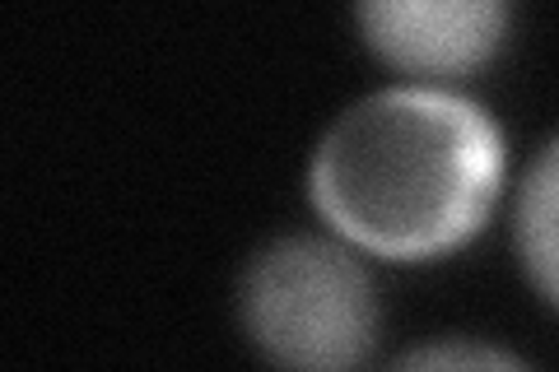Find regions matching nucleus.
I'll list each match as a JSON object with an SVG mask.
<instances>
[{
    "mask_svg": "<svg viewBox=\"0 0 559 372\" xmlns=\"http://www.w3.org/2000/svg\"><path fill=\"white\" fill-rule=\"evenodd\" d=\"M503 177L499 127L443 88H378L322 135L308 168L318 215L388 261H429L480 233Z\"/></svg>",
    "mask_w": 559,
    "mask_h": 372,
    "instance_id": "f257e3e1",
    "label": "nucleus"
},
{
    "mask_svg": "<svg viewBox=\"0 0 559 372\" xmlns=\"http://www.w3.org/2000/svg\"><path fill=\"white\" fill-rule=\"evenodd\" d=\"M242 326L285 368H355L378 340V293L336 242L285 238L242 275Z\"/></svg>",
    "mask_w": 559,
    "mask_h": 372,
    "instance_id": "f03ea898",
    "label": "nucleus"
},
{
    "mask_svg": "<svg viewBox=\"0 0 559 372\" xmlns=\"http://www.w3.org/2000/svg\"><path fill=\"white\" fill-rule=\"evenodd\" d=\"M364 43L406 75H471L509 33V0H355Z\"/></svg>",
    "mask_w": 559,
    "mask_h": 372,
    "instance_id": "7ed1b4c3",
    "label": "nucleus"
},
{
    "mask_svg": "<svg viewBox=\"0 0 559 372\" xmlns=\"http://www.w3.org/2000/svg\"><path fill=\"white\" fill-rule=\"evenodd\" d=\"M518 252L532 285L559 308V140H550L522 177Z\"/></svg>",
    "mask_w": 559,
    "mask_h": 372,
    "instance_id": "20e7f679",
    "label": "nucleus"
},
{
    "mask_svg": "<svg viewBox=\"0 0 559 372\" xmlns=\"http://www.w3.org/2000/svg\"><path fill=\"white\" fill-rule=\"evenodd\" d=\"M401 368H513L518 359L485 345H433V349H411L396 359Z\"/></svg>",
    "mask_w": 559,
    "mask_h": 372,
    "instance_id": "39448f33",
    "label": "nucleus"
}]
</instances>
